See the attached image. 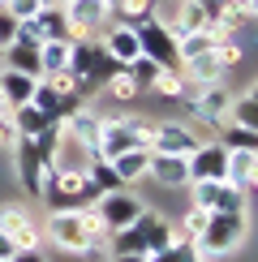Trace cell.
Wrapping results in <instances>:
<instances>
[{"label": "cell", "mask_w": 258, "mask_h": 262, "mask_svg": "<svg viewBox=\"0 0 258 262\" xmlns=\"http://www.w3.org/2000/svg\"><path fill=\"white\" fill-rule=\"evenodd\" d=\"M121 73V64H116L112 56L103 52V43H95V52H91V69H86V95L91 91H103L107 82Z\"/></svg>", "instance_id": "obj_20"}, {"label": "cell", "mask_w": 258, "mask_h": 262, "mask_svg": "<svg viewBox=\"0 0 258 262\" xmlns=\"http://www.w3.org/2000/svg\"><path fill=\"white\" fill-rule=\"evenodd\" d=\"M69 43L73 39H52V43H39V78H48V73H64V64H69Z\"/></svg>", "instance_id": "obj_21"}, {"label": "cell", "mask_w": 258, "mask_h": 262, "mask_svg": "<svg viewBox=\"0 0 258 262\" xmlns=\"http://www.w3.org/2000/svg\"><path fill=\"white\" fill-rule=\"evenodd\" d=\"M224 146H245V150H258V129H241V125H224Z\"/></svg>", "instance_id": "obj_33"}, {"label": "cell", "mask_w": 258, "mask_h": 262, "mask_svg": "<svg viewBox=\"0 0 258 262\" xmlns=\"http://www.w3.org/2000/svg\"><path fill=\"white\" fill-rule=\"evenodd\" d=\"M30 103H35L39 112L48 116V121H60V91H56L48 78H39V82H35V95H30Z\"/></svg>", "instance_id": "obj_26"}, {"label": "cell", "mask_w": 258, "mask_h": 262, "mask_svg": "<svg viewBox=\"0 0 258 262\" xmlns=\"http://www.w3.org/2000/svg\"><path fill=\"white\" fill-rule=\"evenodd\" d=\"M193 5H207V0H193Z\"/></svg>", "instance_id": "obj_43"}, {"label": "cell", "mask_w": 258, "mask_h": 262, "mask_svg": "<svg viewBox=\"0 0 258 262\" xmlns=\"http://www.w3.org/2000/svg\"><path fill=\"white\" fill-rule=\"evenodd\" d=\"M155 220H159L155 206H142L138 220L129 228H121V232L107 236V254H146V236H150V224H155Z\"/></svg>", "instance_id": "obj_9"}, {"label": "cell", "mask_w": 258, "mask_h": 262, "mask_svg": "<svg viewBox=\"0 0 258 262\" xmlns=\"http://www.w3.org/2000/svg\"><path fill=\"white\" fill-rule=\"evenodd\" d=\"M13 146H17V129H13V121H9V112H0V155L13 150Z\"/></svg>", "instance_id": "obj_36"}, {"label": "cell", "mask_w": 258, "mask_h": 262, "mask_svg": "<svg viewBox=\"0 0 258 262\" xmlns=\"http://www.w3.org/2000/svg\"><path fill=\"white\" fill-rule=\"evenodd\" d=\"M112 262H146V254H112Z\"/></svg>", "instance_id": "obj_40"}, {"label": "cell", "mask_w": 258, "mask_h": 262, "mask_svg": "<svg viewBox=\"0 0 258 262\" xmlns=\"http://www.w3.org/2000/svg\"><path fill=\"white\" fill-rule=\"evenodd\" d=\"M172 228H177V236H181V241H193V245H198L202 228H207V211H202V206H193V202H189V211L181 215V224H172Z\"/></svg>", "instance_id": "obj_29"}, {"label": "cell", "mask_w": 258, "mask_h": 262, "mask_svg": "<svg viewBox=\"0 0 258 262\" xmlns=\"http://www.w3.org/2000/svg\"><path fill=\"white\" fill-rule=\"evenodd\" d=\"M99 121H103V112H91V107H78L73 116H64L60 129H64V138L73 142V146H82L86 155L95 159V150H99Z\"/></svg>", "instance_id": "obj_12"}, {"label": "cell", "mask_w": 258, "mask_h": 262, "mask_svg": "<svg viewBox=\"0 0 258 262\" xmlns=\"http://www.w3.org/2000/svg\"><path fill=\"white\" fill-rule=\"evenodd\" d=\"M220 5H224V9H250V13H254L258 0H220Z\"/></svg>", "instance_id": "obj_39"}, {"label": "cell", "mask_w": 258, "mask_h": 262, "mask_svg": "<svg viewBox=\"0 0 258 262\" xmlns=\"http://www.w3.org/2000/svg\"><path fill=\"white\" fill-rule=\"evenodd\" d=\"M39 5H56V9H64V5H69V0H39Z\"/></svg>", "instance_id": "obj_41"}, {"label": "cell", "mask_w": 258, "mask_h": 262, "mask_svg": "<svg viewBox=\"0 0 258 262\" xmlns=\"http://www.w3.org/2000/svg\"><path fill=\"white\" fill-rule=\"evenodd\" d=\"M30 30L39 35V43H52V39H69V21H64V9L56 5H43L35 17H26Z\"/></svg>", "instance_id": "obj_17"}, {"label": "cell", "mask_w": 258, "mask_h": 262, "mask_svg": "<svg viewBox=\"0 0 258 262\" xmlns=\"http://www.w3.org/2000/svg\"><path fill=\"white\" fill-rule=\"evenodd\" d=\"M43 236H48L60 254H73V258H86V262H95V258L107 254V245H99V241H91V236H86L82 211H52Z\"/></svg>", "instance_id": "obj_1"}, {"label": "cell", "mask_w": 258, "mask_h": 262, "mask_svg": "<svg viewBox=\"0 0 258 262\" xmlns=\"http://www.w3.org/2000/svg\"><path fill=\"white\" fill-rule=\"evenodd\" d=\"M185 189H189L193 206H202V211L245 215V189H236V185H224V181H189Z\"/></svg>", "instance_id": "obj_6"}, {"label": "cell", "mask_w": 258, "mask_h": 262, "mask_svg": "<svg viewBox=\"0 0 258 262\" xmlns=\"http://www.w3.org/2000/svg\"><path fill=\"white\" fill-rule=\"evenodd\" d=\"M103 91H107V95H112V99H116V103H134V99H138V95H142V91H138V82H134V78H129V73H125V69H121V73H116V78H112V82H107V86H103Z\"/></svg>", "instance_id": "obj_32"}, {"label": "cell", "mask_w": 258, "mask_h": 262, "mask_svg": "<svg viewBox=\"0 0 258 262\" xmlns=\"http://www.w3.org/2000/svg\"><path fill=\"white\" fill-rule=\"evenodd\" d=\"M228 103H232V95L224 91V82L202 86V91L189 95V116L198 125H207V129H224L228 125Z\"/></svg>", "instance_id": "obj_7"}, {"label": "cell", "mask_w": 258, "mask_h": 262, "mask_svg": "<svg viewBox=\"0 0 258 262\" xmlns=\"http://www.w3.org/2000/svg\"><path fill=\"white\" fill-rule=\"evenodd\" d=\"M5 9H9V13H13L17 21H26V17H35L43 5H39V0H5Z\"/></svg>", "instance_id": "obj_35"}, {"label": "cell", "mask_w": 258, "mask_h": 262, "mask_svg": "<svg viewBox=\"0 0 258 262\" xmlns=\"http://www.w3.org/2000/svg\"><path fill=\"white\" fill-rule=\"evenodd\" d=\"M0 112H9V103H5V99H0Z\"/></svg>", "instance_id": "obj_42"}, {"label": "cell", "mask_w": 258, "mask_h": 262, "mask_svg": "<svg viewBox=\"0 0 258 262\" xmlns=\"http://www.w3.org/2000/svg\"><path fill=\"white\" fill-rule=\"evenodd\" d=\"M150 91L164 95V99H185V78H181V69H159V78L150 82Z\"/></svg>", "instance_id": "obj_30"}, {"label": "cell", "mask_w": 258, "mask_h": 262, "mask_svg": "<svg viewBox=\"0 0 258 262\" xmlns=\"http://www.w3.org/2000/svg\"><path fill=\"white\" fill-rule=\"evenodd\" d=\"M146 181H155L159 189H185V185H189V168H185V155H159V150H150V163H146Z\"/></svg>", "instance_id": "obj_13"}, {"label": "cell", "mask_w": 258, "mask_h": 262, "mask_svg": "<svg viewBox=\"0 0 258 262\" xmlns=\"http://www.w3.org/2000/svg\"><path fill=\"white\" fill-rule=\"evenodd\" d=\"M250 236V220L228 211H207V228L198 236V254H232Z\"/></svg>", "instance_id": "obj_2"}, {"label": "cell", "mask_w": 258, "mask_h": 262, "mask_svg": "<svg viewBox=\"0 0 258 262\" xmlns=\"http://www.w3.org/2000/svg\"><path fill=\"white\" fill-rule=\"evenodd\" d=\"M64 21H69V39H99L116 21V13H112V0H69Z\"/></svg>", "instance_id": "obj_3"}, {"label": "cell", "mask_w": 258, "mask_h": 262, "mask_svg": "<svg viewBox=\"0 0 258 262\" xmlns=\"http://www.w3.org/2000/svg\"><path fill=\"white\" fill-rule=\"evenodd\" d=\"M254 181H258V150L228 146V159H224V185H236V189L250 193Z\"/></svg>", "instance_id": "obj_15"}, {"label": "cell", "mask_w": 258, "mask_h": 262, "mask_svg": "<svg viewBox=\"0 0 258 262\" xmlns=\"http://www.w3.org/2000/svg\"><path fill=\"white\" fill-rule=\"evenodd\" d=\"M228 125L258 129V95H254V91H245V95H232V103H228Z\"/></svg>", "instance_id": "obj_23"}, {"label": "cell", "mask_w": 258, "mask_h": 262, "mask_svg": "<svg viewBox=\"0 0 258 262\" xmlns=\"http://www.w3.org/2000/svg\"><path fill=\"white\" fill-rule=\"evenodd\" d=\"M146 262H202V254H198V245L193 241H172L168 249H155V254H146Z\"/></svg>", "instance_id": "obj_27"}, {"label": "cell", "mask_w": 258, "mask_h": 262, "mask_svg": "<svg viewBox=\"0 0 258 262\" xmlns=\"http://www.w3.org/2000/svg\"><path fill=\"white\" fill-rule=\"evenodd\" d=\"M99 215H103V224H107V236L112 232H121V228H129L138 220V211H142V202L134 198L129 189H112V193H99Z\"/></svg>", "instance_id": "obj_11"}, {"label": "cell", "mask_w": 258, "mask_h": 262, "mask_svg": "<svg viewBox=\"0 0 258 262\" xmlns=\"http://www.w3.org/2000/svg\"><path fill=\"white\" fill-rule=\"evenodd\" d=\"M13 35H17V17L9 13L5 5H0V52H5L9 43H13Z\"/></svg>", "instance_id": "obj_34"}, {"label": "cell", "mask_w": 258, "mask_h": 262, "mask_svg": "<svg viewBox=\"0 0 258 262\" xmlns=\"http://www.w3.org/2000/svg\"><path fill=\"white\" fill-rule=\"evenodd\" d=\"M9 262H48V258H43V249H17Z\"/></svg>", "instance_id": "obj_37"}, {"label": "cell", "mask_w": 258, "mask_h": 262, "mask_svg": "<svg viewBox=\"0 0 258 262\" xmlns=\"http://www.w3.org/2000/svg\"><path fill=\"white\" fill-rule=\"evenodd\" d=\"M138 30V52L142 56H150L159 64V69H181V56H177V35L164 26V21H142V26H134Z\"/></svg>", "instance_id": "obj_4"}, {"label": "cell", "mask_w": 258, "mask_h": 262, "mask_svg": "<svg viewBox=\"0 0 258 262\" xmlns=\"http://www.w3.org/2000/svg\"><path fill=\"white\" fill-rule=\"evenodd\" d=\"M0 232L17 249H39L43 245V228L35 224V215H30L26 202H0Z\"/></svg>", "instance_id": "obj_5"}, {"label": "cell", "mask_w": 258, "mask_h": 262, "mask_svg": "<svg viewBox=\"0 0 258 262\" xmlns=\"http://www.w3.org/2000/svg\"><path fill=\"white\" fill-rule=\"evenodd\" d=\"M125 73H129V78L138 82V91H150V82L159 78V64L150 60V56H142V52H138V56H134V60L125 64Z\"/></svg>", "instance_id": "obj_31"}, {"label": "cell", "mask_w": 258, "mask_h": 262, "mask_svg": "<svg viewBox=\"0 0 258 262\" xmlns=\"http://www.w3.org/2000/svg\"><path fill=\"white\" fill-rule=\"evenodd\" d=\"M13 254H17V245H13V241H9V236H5V232H0V262H9V258H13Z\"/></svg>", "instance_id": "obj_38"}, {"label": "cell", "mask_w": 258, "mask_h": 262, "mask_svg": "<svg viewBox=\"0 0 258 262\" xmlns=\"http://www.w3.org/2000/svg\"><path fill=\"white\" fill-rule=\"evenodd\" d=\"M224 159H228V146L224 142H198L185 155L189 181H224Z\"/></svg>", "instance_id": "obj_10"}, {"label": "cell", "mask_w": 258, "mask_h": 262, "mask_svg": "<svg viewBox=\"0 0 258 262\" xmlns=\"http://www.w3.org/2000/svg\"><path fill=\"white\" fill-rule=\"evenodd\" d=\"M9 121H13V129H17V138H35L43 125H48V116L39 112L35 103H22V107H13L9 112Z\"/></svg>", "instance_id": "obj_25"}, {"label": "cell", "mask_w": 258, "mask_h": 262, "mask_svg": "<svg viewBox=\"0 0 258 262\" xmlns=\"http://www.w3.org/2000/svg\"><path fill=\"white\" fill-rule=\"evenodd\" d=\"M211 56L220 60V69L228 73V69H236V64L245 60V43H241V35H220L211 43Z\"/></svg>", "instance_id": "obj_24"}, {"label": "cell", "mask_w": 258, "mask_h": 262, "mask_svg": "<svg viewBox=\"0 0 258 262\" xmlns=\"http://www.w3.org/2000/svg\"><path fill=\"white\" fill-rule=\"evenodd\" d=\"M198 134H193L189 125H172V121H159L155 125V138H150V150H159V155H189L193 146H198Z\"/></svg>", "instance_id": "obj_14"}, {"label": "cell", "mask_w": 258, "mask_h": 262, "mask_svg": "<svg viewBox=\"0 0 258 262\" xmlns=\"http://www.w3.org/2000/svg\"><path fill=\"white\" fill-rule=\"evenodd\" d=\"M13 168H17L22 189H26L30 198H39V193H43V177H48V163H43V155L35 150V142H30V138H17V146H13Z\"/></svg>", "instance_id": "obj_8"}, {"label": "cell", "mask_w": 258, "mask_h": 262, "mask_svg": "<svg viewBox=\"0 0 258 262\" xmlns=\"http://www.w3.org/2000/svg\"><path fill=\"white\" fill-rule=\"evenodd\" d=\"M5 69H17L26 78H39V48H26V43H9L5 48Z\"/></svg>", "instance_id": "obj_22"}, {"label": "cell", "mask_w": 258, "mask_h": 262, "mask_svg": "<svg viewBox=\"0 0 258 262\" xmlns=\"http://www.w3.org/2000/svg\"><path fill=\"white\" fill-rule=\"evenodd\" d=\"M35 82H39V78H26V73H17V69H5V73H0V99L9 103V112L22 107V103H30Z\"/></svg>", "instance_id": "obj_18"}, {"label": "cell", "mask_w": 258, "mask_h": 262, "mask_svg": "<svg viewBox=\"0 0 258 262\" xmlns=\"http://www.w3.org/2000/svg\"><path fill=\"white\" fill-rule=\"evenodd\" d=\"M215 35H207V30H189V35H177V56L181 64H185L189 56H202V52H211Z\"/></svg>", "instance_id": "obj_28"}, {"label": "cell", "mask_w": 258, "mask_h": 262, "mask_svg": "<svg viewBox=\"0 0 258 262\" xmlns=\"http://www.w3.org/2000/svg\"><path fill=\"white\" fill-rule=\"evenodd\" d=\"M99 39H103V52H107L116 64H121V69L138 56V30H134V26H125V21H112V26H107Z\"/></svg>", "instance_id": "obj_16"}, {"label": "cell", "mask_w": 258, "mask_h": 262, "mask_svg": "<svg viewBox=\"0 0 258 262\" xmlns=\"http://www.w3.org/2000/svg\"><path fill=\"white\" fill-rule=\"evenodd\" d=\"M116 168V177H121V185H134V181H146V163H150V150L134 146V150H121L116 159H107Z\"/></svg>", "instance_id": "obj_19"}]
</instances>
